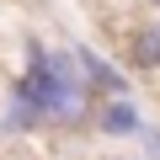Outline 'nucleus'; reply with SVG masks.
Instances as JSON below:
<instances>
[{
    "label": "nucleus",
    "mask_w": 160,
    "mask_h": 160,
    "mask_svg": "<svg viewBox=\"0 0 160 160\" xmlns=\"http://www.w3.org/2000/svg\"><path fill=\"white\" fill-rule=\"evenodd\" d=\"M96 91L86 69H80L75 43L53 48L38 32L22 43V69L11 80V91L0 96V139H27V133H48V128H80L91 123Z\"/></svg>",
    "instance_id": "nucleus-1"
},
{
    "label": "nucleus",
    "mask_w": 160,
    "mask_h": 160,
    "mask_svg": "<svg viewBox=\"0 0 160 160\" xmlns=\"http://www.w3.org/2000/svg\"><path fill=\"white\" fill-rule=\"evenodd\" d=\"M149 118L139 112V102L133 96H102L96 102V112H91V128L102 133V139H139V128H144Z\"/></svg>",
    "instance_id": "nucleus-2"
},
{
    "label": "nucleus",
    "mask_w": 160,
    "mask_h": 160,
    "mask_svg": "<svg viewBox=\"0 0 160 160\" xmlns=\"http://www.w3.org/2000/svg\"><path fill=\"white\" fill-rule=\"evenodd\" d=\"M75 53H80V69H86V80H91L96 102H102V96H128L133 69H118V64H112L107 53H96L91 43H75Z\"/></svg>",
    "instance_id": "nucleus-3"
},
{
    "label": "nucleus",
    "mask_w": 160,
    "mask_h": 160,
    "mask_svg": "<svg viewBox=\"0 0 160 160\" xmlns=\"http://www.w3.org/2000/svg\"><path fill=\"white\" fill-rule=\"evenodd\" d=\"M123 64H128L133 75H160V11L128 32V43H123Z\"/></svg>",
    "instance_id": "nucleus-4"
},
{
    "label": "nucleus",
    "mask_w": 160,
    "mask_h": 160,
    "mask_svg": "<svg viewBox=\"0 0 160 160\" xmlns=\"http://www.w3.org/2000/svg\"><path fill=\"white\" fill-rule=\"evenodd\" d=\"M133 160H160V128H155V123L139 128V139H133Z\"/></svg>",
    "instance_id": "nucleus-5"
},
{
    "label": "nucleus",
    "mask_w": 160,
    "mask_h": 160,
    "mask_svg": "<svg viewBox=\"0 0 160 160\" xmlns=\"http://www.w3.org/2000/svg\"><path fill=\"white\" fill-rule=\"evenodd\" d=\"M144 6H149V11H160V0H144Z\"/></svg>",
    "instance_id": "nucleus-6"
}]
</instances>
